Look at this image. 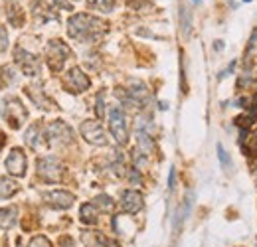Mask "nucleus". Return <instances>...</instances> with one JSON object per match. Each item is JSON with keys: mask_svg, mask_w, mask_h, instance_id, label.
I'll list each match as a JSON object with an SVG mask.
<instances>
[{"mask_svg": "<svg viewBox=\"0 0 257 247\" xmlns=\"http://www.w3.org/2000/svg\"><path fill=\"white\" fill-rule=\"evenodd\" d=\"M81 221L93 225L97 223V206L95 204H83L81 206Z\"/></svg>", "mask_w": 257, "mask_h": 247, "instance_id": "f3484780", "label": "nucleus"}, {"mask_svg": "<svg viewBox=\"0 0 257 247\" xmlns=\"http://www.w3.org/2000/svg\"><path fill=\"white\" fill-rule=\"evenodd\" d=\"M14 60L16 63L20 65V69L26 73V75H38L40 73V60H38V56H34L30 52H26V50H22V48H16L14 50Z\"/></svg>", "mask_w": 257, "mask_h": 247, "instance_id": "0eeeda50", "label": "nucleus"}, {"mask_svg": "<svg viewBox=\"0 0 257 247\" xmlns=\"http://www.w3.org/2000/svg\"><path fill=\"white\" fill-rule=\"evenodd\" d=\"M174 178H176V170H170V178H168V188H174Z\"/></svg>", "mask_w": 257, "mask_h": 247, "instance_id": "c85d7f7f", "label": "nucleus"}, {"mask_svg": "<svg viewBox=\"0 0 257 247\" xmlns=\"http://www.w3.org/2000/svg\"><path fill=\"white\" fill-rule=\"evenodd\" d=\"M46 56H48V65H50L52 71H62L65 60L71 56V50L65 46L62 40H52L48 44Z\"/></svg>", "mask_w": 257, "mask_h": 247, "instance_id": "f03ea898", "label": "nucleus"}, {"mask_svg": "<svg viewBox=\"0 0 257 247\" xmlns=\"http://www.w3.org/2000/svg\"><path fill=\"white\" fill-rule=\"evenodd\" d=\"M95 206L97 208H101V210H113V200L109 198V196H105V194H101V196H97L95 198Z\"/></svg>", "mask_w": 257, "mask_h": 247, "instance_id": "412c9836", "label": "nucleus"}, {"mask_svg": "<svg viewBox=\"0 0 257 247\" xmlns=\"http://www.w3.org/2000/svg\"><path fill=\"white\" fill-rule=\"evenodd\" d=\"M54 2H56L60 8H64V10H71V4H69L67 0H54Z\"/></svg>", "mask_w": 257, "mask_h": 247, "instance_id": "cd10ccee", "label": "nucleus"}, {"mask_svg": "<svg viewBox=\"0 0 257 247\" xmlns=\"http://www.w3.org/2000/svg\"><path fill=\"white\" fill-rule=\"evenodd\" d=\"M79 131H81V137H83L89 145H95V147L107 145L105 131H103V127L97 123V121H83L81 127H79Z\"/></svg>", "mask_w": 257, "mask_h": 247, "instance_id": "423d86ee", "label": "nucleus"}, {"mask_svg": "<svg viewBox=\"0 0 257 247\" xmlns=\"http://www.w3.org/2000/svg\"><path fill=\"white\" fill-rule=\"evenodd\" d=\"M64 174V166L54 158V156H46L38 160V176L46 182H58L62 180Z\"/></svg>", "mask_w": 257, "mask_h": 247, "instance_id": "20e7f679", "label": "nucleus"}, {"mask_svg": "<svg viewBox=\"0 0 257 247\" xmlns=\"http://www.w3.org/2000/svg\"><path fill=\"white\" fill-rule=\"evenodd\" d=\"M121 206H123V212H127V214L141 212L143 210V194L137 190H125L121 194Z\"/></svg>", "mask_w": 257, "mask_h": 247, "instance_id": "f8f14e48", "label": "nucleus"}, {"mask_svg": "<svg viewBox=\"0 0 257 247\" xmlns=\"http://www.w3.org/2000/svg\"><path fill=\"white\" fill-rule=\"evenodd\" d=\"M8 20H10L12 26H22V22H24V14H22V10H20L16 4L8 6Z\"/></svg>", "mask_w": 257, "mask_h": 247, "instance_id": "a211bd4d", "label": "nucleus"}, {"mask_svg": "<svg viewBox=\"0 0 257 247\" xmlns=\"http://www.w3.org/2000/svg\"><path fill=\"white\" fill-rule=\"evenodd\" d=\"M87 4L101 12H111L115 8V0H87Z\"/></svg>", "mask_w": 257, "mask_h": 247, "instance_id": "aec40b11", "label": "nucleus"}, {"mask_svg": "<svg viewBox=\"0 0 257 247\" xmlns=\"http://www.w3.org/2000/svg\"><path fill=\"white\" fill-rule=\"evenodd\" d=\"M26 155L20 151V149H14L8 158H6V170L12 174V176H24L26 174Z\"/></svg>", "mask_w": 257, "mask_h": 247, "instance_id": "9b49d317", "label": "nucleus"}, {"mask_svg": "<svg viewBox=\"0 0 257 247\" xmlns=\"http://www.w3.org/2000/svg\"><path fill=\"white\" fill-rule=\"evenodd\" d=\"M4 105H6V107H4V117L8 119V123H10L12 129H18L20 123H22V121L26 119V115H28L26 109H24L22 103H20L18 99H14V97L8 99Z\"/></svg>", "mask_w": 257, "mask_h": 247, "instance_id": "1a4fd4ad", "label": "nucleus"}, {"mask_svg": "<svg viewBox=\"0 0 257 247\" xmlns=\"http://www.w3.org/2000/svg\"><path fill=\"white\" fill-rule=\"evenodd\" d=\"M20 186L16 184L14 180H8V178H0V200H6L10 196H14L18 192Z\"/></svg>", "mask_w": 257, "mask_h": 247, "instance_id": "dca6fc26", "label": "nucleus"}, {"mask_svg": "<svg viewBox=\"0 0 257 247\" xmlns=\"http://www.w3.org/2000/svg\"><path fill=\"white\" fill-rule=\"evenodd\" d=\"M109 131L115 137L119 145H125L128 141V129H127V117L121 107H113L109 111Z\"/></svg>", "mask_w": 257, "mask_h": 247, "instance_id": "7ed1b4c3", "label": "nucleus"}, {"mask_svg": "<svg viewBox=\"0 0 257 247\" xmlns=\"http://www.w3.org/2000/svg\"><path fill=\"white\" fill-rule=\"evenodd\" d=\"M64 83H65V87H67V91L81 93L89 87V77H87L79 67H71V69L65 73Z\"/></svg>", "mask_w": 257, "mask_h": 247, "instance_id": "6e6552de", "label": "nucleus"}, {"mask_svg": "<svg viewBox=\"0 0 257 247\" xmlns=\"http://www.w3.org/2000/svg\"><path fill=\"white\" fill-rule=\"evenodd\" d=\"M107 30V24L91 14H75L67 20V34L77 42H97Z\"/></svg>", "mask_w": 257, "mask_h": 247, "instance_id": "f257e3e1", "label": "nucleus"}, {"mask_svg": "<svg viewBox=\"0 0 257 247\" xmlns=\"http://www.w3.org/2000/svg\"><path fill=\"white\" fill-rule=\"evenodd\" d=\"M6 48H8V34H6V30L0 26V54H2Z\"/></svg>", "mask_w": 257, "mask_h": 247, "instance_id": "393cba45", "label": "nucleus"}, {"mask_svg": "<svg viewBox=\"0 0 257 247\" xmlns=\"http://www.w3.org/2000/svg\"><path fill=\"white\" fill-rule=\"evenodd\" d=\"M105 115V109H103V93L97 95V117H103Z\"/></svg>", "mask_w": 257, "mask_h": 247, "instance_id": "bb28decb", "label": "nucleus"}, {"mask_svg": "<svg viewBox=\"0 0 257 247\" xmlns=\"http://www.w3.org/2000/svg\"><path fill=\"white\" fill-rule=\"evenodd\" d=\"M44 200L48 206L56 208V210H67L71 204H73V194L65 192V190H52V192H46L44 194Z\"/></svg>", "mask_w": 257, "mask_h": 247, "instance_id": "9d476101", "label": "nucleus"}, {"mask_svg": "<svg viewBox=\"0 0 257 247\" xmlns=\"http://www.w3.org/2000/svg\"><path fill=\"white\" fill-rule=\"evenodd\" d=\"M73 139V133L69 129V125H65L64 121H54L48 127V141L54 147H62V145H69Z\"/></svg>", "mask_w": 257, "mask_h": 247, "instance_id": "39448f33", "label": "nucleus"}, {"mask_svg": "<svg viewBox=\"0 0 257 247\" xmlns=\"http://www.w3.org/2000/svg\"><path fill=\"white\" fill-rule=\"evenodd\" d=\"M247 153L249 155H257V129L249 135V139H247Z\"/></svg>", "mask_w": 257, "mask_h": 247, "instance_id": "5701e85b", "label": "nucleus"}, {"mask_svg": "<svg viewBox=\"0 0 257 247\" xmlns=\"http://www.w3.org/2000/svg\"><path fill=\"white\" fill-rule=\"evenodd\" d=\"M245 2H251V0H245Z\"/></svg>", "mask_w": 257, "mask_h": 247, "instance_id": "c756f323", "label": "nucleus"}, {"mask_svg": "<svg viewBox=\"0 0 257 247\" xmlns=\"http://www.w3.org/2000/svg\"><path fill=\"white\" fill-rule=\"evenodd\" d=\"M26 91H28V95L32 97L36 103H38V107H44V109H50V107H52V101H50L48 97H44V93H42V91L36 93V91H34V87H28Z\"/></svg>", "mask_w": 257, "mask_h": 247, "instance_id": "6ab92c4d", "label": "nucleus"}, {"mask_svg": "<svg viewBox=\"0 0 257 247\" xmlns=\"http://www.w3.org/2000/svg\"><path fill=\"white\" fill-rule=\"evenodd\" d=\"M180 18H182V32L188 36L192 26H190V12H188L184 6H182V10H180Z\"/></svg>", "mask_w": 257, "mask_h": 247, "instance_id": "4be33fe9", "label": "nucleus"}, {"mask_svg": "<svg viewBox=\"0 0 257 247\" xmlns=\"http://www.w3.org/2000/svg\"><path fill=\"white\" fill-rule=\"evenodd\" d=\"M218 156H220V160H222V164H224V166H229V158H227V153L224 151V147H222V145H218Z\"/></svg>", "mask_w": 257, "mask_h": 247, "instance_id": "a878e982", "label": "nucleus"}, {"mask_svg": "<svg viewBox=\"0 0 257 247\" xmlns=\"http://www.w3.org/2000/svg\"><path fill=\"white\" fill-rule=\"evenodd\" d=\"M83 241H85L89 247H117L115 243H111L103 233H99V231L83 233Z\"/></svg>", "mask_w": 257, "mask_h": 247, "instance_id": "2eb2a0df", "label": "nucleus"}, {"mask_svg": "<svg viewBox=\"0 0 257 247\" xmlns=\"http://www.w3.org/2000/svg\"><path fill=\"white\" fill-rule=\"evenodd\" d=\"M24 141H26V145L32 149V151H38L40 147H42V127L38 123H34L28 131H26V137H24Z\"/></svg>", "mask_w": 257, "mask_h": 247, "instance_id": "4468645a", "label": "nucleus"}, {"mask_svg": "<svg viewBox=\"0 0 257 247\" xmlns=\"http://www.w3.org/2000/svg\"><path fill=\"white\" fill-rule=\"evenodd\" d=\"M28 247H52V243L48 241V237L38 235V237H34L32 241H30V245H28Z\"/></svg>", "mask_w": 257, "mask_h": 247, "instance_id": "b1692460", "label": "nucleus"}, {"mask_svg": "<svg viewBox=\"0 0 257 247\" xmlns=\"http://www.w3.org/2000/svg\"><path fill=\"white\" fill-rule=\"evenodd\" d=\"M18 221V208L16 206H8L0 210V229H10L14 227Z\"/></svg>", "mask_w": 257, "mask_h": 247, "instance_id": "ddd939ff", "label": "nucleus"}]
</instances>
